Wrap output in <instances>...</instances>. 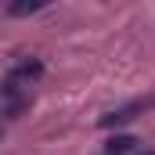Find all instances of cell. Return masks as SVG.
<instances>
[{"label":"cell","mask_w":155,"mask_h":155,"mask_svg":"<svg viewBox=\"0 0 155 155\" xmlns=\"http://www.w3.org/2000/svg\"><path fill=\"white\" fill-rule=\"evenodd\" d=\"M134 148H137V141H134L130 134H116V137L105 144V155H130Z\"/></svg>","instance_id":"3957f363"},{"label":"cell","mask_w":155,"mask_h":155,"mask_svg":"<svg viewBox=\"0 0 155 155\" xmlns=\"http://www.w3.org/2000/svg\"><path fill=\"white\" fill-rule=\"evenodd\" d=\"M40 76H43V61H40V58H22L18 65H11V69H7V76H4V87H0V90H4L7 97H15L18 90L33 87Z\"/></svg>","instance_id":"6da1fadb"},{"label":"cell","mask_w":155,"mask_h":155,"mask_svg":"<svg viewBox=\"0 0 155 155\" xmlns=\"http://www.w3.org/2000/svg\"><path fill=\"white\" fill-rule=\"evenodd\" d=\"M144 155H155V148H148V152H144Z\"/></svg>","instance_id":"5b68a950"},{"label":"cell","mask_w":155,"mask_h":155,"mask_svg":"<svg viewBox=\"0 0 155 155\" xmlns=\"http://www.w3.org/2000/svg\"><path fill=\"white\" fill-rule=\"evenodd\" d=\"M141 112V105L134 101V105H123V108H112V112H105V116L97 119V126H105V130H112V126H123V123H130V119Z\"/></svg>","instance_id":"7a4b0ae2"},{"label":"cell","mask_w":155,"mask_h":155,"mask_svg":"<svg viewBox=\"0 0 155 155\" xmlns=\"http://www.w3.org/2000/svg\"><path fill=\"white\" fill-rule=\"evenodd\" d=\"M0 137H4V130H0Z\"/></svg>","instance_id":"8992f818"},{"label":"cell","mask_w":155,"mask_h":155,"mask_svg":"<svg viewBox=\"0 0 155 155\" xmlns=\"http://www.w3.org/2000/svg\"><path fill=\"white\" fill-rule=\"evenodd\" d=\"M36 11H43L40 0H22V4H11V7H7L11 18H25V15H36Z\"/></svg>","instance_id":"277c9868"}]
</instances>
